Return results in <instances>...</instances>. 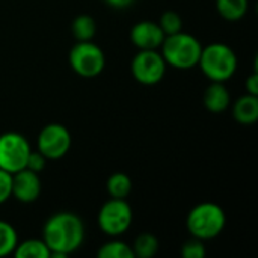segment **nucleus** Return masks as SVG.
<instances>
[{
  "instance_id": "nucleus-1",
  "label": "nucleus",
  "mask_w": 258,
  "mask_h": 258,
  "mask_svg": "<svg viewBox=\"0 0 258 258\" xmlns=\"http://www.w3.org/2000/svg\"><path fill=\"white\" fill-rule=\"evenodd\" d=\"M42 240L53 257H67L77 251L85 240V225L71 212H59L47 219Z\"/></svg>"
},
{
  "instance_id": "nucleus-2",
  "label": "nucleus",
  "mask_w": 258,
  "mask_h": 258,
  "mask_svg": "<svg viewBox=\"0 0 258 258\" xmlns=\"http://www.w3.org/2000/svg\"><path fill=\"white\" fill-rule=\"evenodd\" d=\"M237 54L224 42H213L203 47L198 67L212 82H227L237 71Z\"/></svg>"
},
{
  "instance_id": "nucleus-3",
  "label": "nucleus",
  "mask_w": 258,
  "mask_h": 258,
  "mask_svg": "<svg viewBox=\"0 0 258 258\" xmlns=\"http://www.w3.org/2000/svg\"><path fill=\"white\" fill-rule=\"evenodd\" d=\"M160 48L166 65L177 70H190L198 65L203 45L194 35L181 30L174 35H166Z\"/></svg>"
},
{
  "instance_id": "nucleus-4",
  "label": "nucleus",
  "mask_w": 258,
  "mask_h": 258,
  "mask_svg": "<svg viewBox=\"0 0 258 258\" xmlns=\"http://www.w3.org/2000/svg\"><path fill=\"white\" fill-rule=\"evenodd\" d=\"M227 225V215L219 204L200 203L186 218V227L192 237L200 240H212L218 237Z\"/></svg>"
},
{
  "instance_id": "nucleus-5",
  "label": "nucleus",
  "mask_w": 258,
  "mask_h": 258,
  "mask_svg": "<svg viewBox=\"0 0 258 258\" xmlns=\"http://www.w3.org/2000/svg\"><path fill=\"white\" fill-rule=\"evenodd\" d=\"M70 67L80 77H97L106 67L103 50L92 41H77L70 50Z\"/></svg>"
},
{
  "instance_id": "nucleus-6",
  "label": "nucleus",
  "mask_w": 258,
  "mask_h": 258,
  "mask_svg": "<svg viewBox=\"0 0 258 258\" xmlns=\"http://www.w3.org/2000/svg\"><path fill=\"white\" fill-rule=\"evenodd\" d=\"M133 221V212L130 204L122 198H110L106 201L97 216V222L100 230L110 236L118 237L124 234Z\"/></svg>"
},
{
  "instance_id": "nucleus-7",
  "label": "nucleus",
  "mask_w": 258,
  "mask_h": 258,
  "mask_svg": "<svg viewBox=\"0 0 258 258\" xmlns=\"http://www.w3.org/2000/svg\"><path fill=\"white\" fill-rule=\"evenodd\" d=\"M30 150V144L23 135L17 132L0 135V168L11 174L26 168Z\"/></svg>"
},
{
  "instance_id": "nucleus-8",
  "label": "nucleus",
  "mask_w": 258,
  "mask_h": 258,
  "mask_svg": "<svg viewBox=\"0 0 258 258\" xmlns=\"http://www.w3.org/2000/svg\"><path fill=\"white\" fill-rule=\"evenodd\" d=\"M166 67L160 51L139 50L132 60V76L142 85H156L163 79Z\"/></svg>"
},
{
  "instance_id": "nucleus-9",
  "label": "nucleus",
  "mask_w": 258,
  "mask_h": 258,
  "mask_svg": "<svg viewBox=\"0 0 258 258\" xmlns=\"http://www.w3.org/2000/svg\"><path fill=\"white\" fill-rule=\"evenodd\" d=\"M36 150L48 160H56L63 157L71 147V135L68 128L62 124L51 122L47 124L38 135Z\"/></svg>"
},
{
  "instance_id": "nucleus-10",
  "label": "nucleus",
  "mask_w": 258,
  "mask_h": 258,
  "mask_svg": "<svg viewBox=\"0 0 258 258\" xmlns=\"http://www.w3.org/2000/svg\"><path fill=\"white\" fill-rule=\"evenodd\" d=\"M42 190V183L39 174L29 171L26 168L12 174V197L20 203L29 204L39 198Z\"/></svg>"
},
{
  "instance_id": "nucleus-11",
  "label": "nucleus",
  "mask_w": 258,
  "mask_h": 258,
  "mask_svg": "<svg viewBox=\"0 0 258 258\" xmlns=\"http://www.w3.org/2000/svg\"><path fill=\"white\" fill-rule=\"evenodd\" d=\"M165 39L159 23L144 20L136 23L130 30V41L139 50H157Z\"/></svg>"
},
{
  "instance_id": "nucleus-12",
  "label": "nucleus",
  "mask_w": 258,
  "mask_h": 258,
  "mask_svg": "<svg viewBox=\"0 0 258 258\" xmlns=\"http://www.w3.org/2000/svg\"><path fill=\"white\" fill-rule=\"evenodd\" d=\"M204 107L212 113H222L231 103V95L224 82H212L203 95Z\"/></svg>"
},
{
  "instance_id": "nucleus-13",
  "label": "nucleus",
  "mask_w": 258,
  "mask_h": 258,
  "mask_svg": "<svg viewBox=\"0 0 258 258\" xmlns=\"http://www.w3.org/2000/svg\"><path fill=\"white\" fill-rule=\"evenodd\" d=\"M233 118L242 125H252L258 119V95L245 94L234 101Z\"/></svg>"
},
{
  "instance_id": "nucleus-14",
  "label": "nucleus",
  "mask_w": 258,
  "mask_h": 258,
  "mask_svg": "<svg viewBox=\"0 0 258 258\" xmlns=\"http://www.w3.org/2000/svg\"><path fill=\"white\" fill-rule=\"evenodd\" d=\"M218 14L228 21L242 20L249 9V0H216Z\"/></svg>"
},
{
  "instance_id": "nucleus-15",
  "label": "nucleus",
  "mask_w": 258,
  "mask_h": 258,
  "mask_svg": "<svg viewBox=\"0 0 258 258\" xmlns=\"http://www.w3.org/2000/svg\"><path fill=\"white\" fill-rule=\"evenodd\" d=\"M17 258H48L51 257L50 249L42 239H29L21 243H17L14 252Z\"/></svg>"
},
{
  "instance_id": "nucleus-16",
  "label": "nucleus",
  "mask_w": 258,
  "mask_h": 258,
  "mask_svg": "<svg viewBox=\"0 0 258 258\" xmlns=\"http://www.w3.org/2000/svg\"><path fill=\"white\" fill-rule=\"evenodd\" d=\"M97 32V23L94 17L88 14L77 15L71 23V33L77 41H92Z\"/></svg>"
},
{
  "instance_id": "nucleus-17",
  "label": "nucleus",
  "mask_w": 258,
  "mask_h": 258,
  "mask_svg": "<svg viewBox=\"0 0 258 258\" xmlns=\"http://www.w3.org/2000/svg\"><path fill=\"white\" fill-rule=\"evenodd\" d=\"M133 255L138 258H153L159 251V240L151 233L139 234L132 245Z\"/></svg>"
},
{
  "instance_id": "nucleus-18",
  "label": "nucleus",
  "mask_w": 258,
  "mask_h": 258,
  "mask_svg": "<svg viewBox=\"0 0 258 258\" xmlns=\"http://www.w3.org/2000/svg\"><path fill=\"white\" fill-rule=\"evenodd\" d=\"M106 189L110 198H122L125 200L132 192V180L124 172H115L107 178Z\"/></svg>"
},
{
  "instance_id": "nucleus-19",
  "label": "nucleus",
  "mask_w": 258,
  "mask_h": 258,
  "mask_svg": "<svg viewBox=\"0 0 258 258\" xmlns=\"http://www.w3.org/2000/svg\"><path fill=\"white\" fill-rule=\"evenodd\" d=\"M98 258H135L132 246L122 240H110L100 246L97 251Z\"/></svg>"
},
{
  "instance_id": "nucleus-20",
  "label": "nucleus",
  "mask_w": 258,
  "mask_h": 258,
  "mask_svg": "<svg viewBox=\"0 0 258 258\" xmlns=\"http://www.w3.org/2000/svg\"><path fill=\"white\" fill-rule=\"evenodd\" d=\"M17 243H18V236L15 228L6 221H0V257H6L12 254Z\"/></svg>"
},
{
  "instance_id": "nucleus-21",
  "label": "nucleus",
  "mask_w": 258,
  "mask_h": 258,
  "mask_svg": "<svg viewBox=\"0 0 258 258\" xmlns=\"http://www.w3.org/2000/svg\"><path fill=\"white\" fill-rule=\"evenodd\" d=\"M159 26L166 35H174L183 30V20L178 12L175 11H166L159 18Z\"/></svg>"
},
{
  "instance_id": "nucleus-22",
  "label": "nucleus",
  "mask_w": 258,
  "mask_h": 258,
  "mask_svg": "<svg viewBox=\"0 0 258 258\" xmlns=\"http://www.w3.org/2000/svg\"><path fill=\"white\" fill-rule=\"evenodd\" d=\"M181 257L183 258H204L206 257V246L200 239H190L181 246Z\"/></svg>"
},
{
  "instance_id": "nucleus-23",
  "label": "nucleus",
  "mask_w": 258,
  "mask_h": 258,
  "mask_svg": "<svg viewBox=\"0 0 258 258\" xmlns=\"http://www.w3.org/2000/svg\"><path fill=\"white\" fill-rule=\"evenodd\" d=\"M12 197V174L0 168V204Z\"/></svg>"
},
{
  "instance_id": "nucleus-24",
  "label": "nucleus",
  "mask_w": 258,
  "mask_h": 258,
  "mask_svg": "<svg viewBox=\"0 0 258 258\" xmlns=\"http://www.w3.org/2000/svg\"><path fill=\"white\" fill-rule=\"evenodd\" d=\"M45 163H47V159H45V157H44L38 150H36V151L30 150L29 157H27V160H26V169H29V171H33V172L39 174L41 171H44Z\"/></svg>"
},
{
  "instance_id": "nucleus-25",
  "label": "nucleus",
  "mask_w": 258,
  "mask_h": 258,
  "mask_svg": "<svg viewBox=\"0 0 258 258\" xmlns=\"http://www.w3.org/2000/svg\"><path fill=\"white\" fill-rule=\"evenodd\" d=\"M245 88H246V92L248 94H252V95H258V74L257 71H254L248 79H246V83H245Z\"/></svg>"
},
{
  "instance_id": "nucleus-26",
  "label": "nucleus",
  "mask_w": 258,
  "mask_h": 258,
  "mask_svg": "<svg viewBox=\"0 0 258 258\" xmlns=\"http://www.w3.org/2000/svg\"><path fill=\"white\" fill-rule=\"evenodd\" d=\"M107 5H110L112 8H116V9H124V8H128L135 0H106Z\"/></svg>"
}]
</instances>
